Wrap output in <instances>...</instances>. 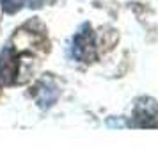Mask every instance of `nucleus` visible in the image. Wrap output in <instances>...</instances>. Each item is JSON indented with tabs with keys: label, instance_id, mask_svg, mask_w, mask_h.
Wrapping results in <instances>:
<instances>
[{
	"label": "nucleus",
	"instance_id": "7ed1b4c3",
	"mask_svg": "<svg viewBox=\"0 0 158 153\" xmlns=\"http://www.w3.org/2000/svg\"><path fill=\"white\" fill-rule=\"evenodd\" d=\"M20 71V57L13 46H6L0 52V80L4 84H15Z\"/></svg>",
	"mask_w": 158,
	"mask_h": 153
},
{
	"label": "nucleus",
	"instance_id": "f257e3e1",
	"mask_svg": "<svg viewBox=\"0 0 158 153\" xmlns=\"http://www.w3.org/2000/svg\"><path fill=\"white\" fill-rule=\"evenodd\" d=\"M73 55L80 62H93L96 61V41L94 32L89 25H82L80 30L73 37Z\"/></svg>",
	"mask_w": 158,
	"mask_h": 153
},
{
	"label": "nucleus",
	"instance_id": "f03ea898",
	"mask_svg": "<svg viewBox=\"0 0 158 153\" xmlns=\"http://www.w3.org/2000/svg\"><path fill=\"white\" fill-rule=\"evenodd\" d=\"M140 128H158V102L149 96L139 98L133 107V123Z\"/></svg>",
	"mask_w": 158,
	"mask_h": 153
},
{
	"label": "nucleus",
	"instance_id": "20e7f679",
	"mask_svg": "<svg viewBox=\"0 0 158 153\" xmlns=\"http://www.w3.org/2000/svg\"><path fill=\"white\" fill-rule=\"evenodd\" d=\"M32 96L41 109H50L59 98V87L52 77H43L41 80L36 82L32 89Z\"/></svg>",
	"mask_w": 158,
	"mask_h": 153
},
{
	"label": "nucleus",
	"instance_id": "39448f33",
	"mask_svg": "<svg viewBox=\"0 0 158 153\" xmlns=\"http://www.w3.org/2000/svg\"><path fill=\"white\" fill-rule=\"evenodd\" d=\"M0 2H2V9L6 13H15V11H18V9L22 7V4L20 2L16 4L15 0H0Z\"/></svg>",
	"mask_w": 158,
	"mask_h": 153
}]
</instances>
